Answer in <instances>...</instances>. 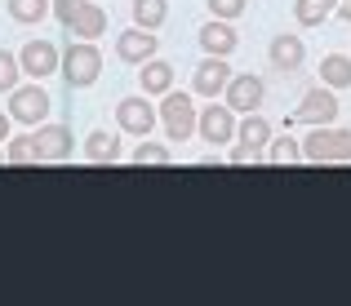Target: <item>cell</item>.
Segmentation results:
<instances>
[{
	"mask_svg": "<svg viewBox=\"0 0 351 306\" xmlns=\"http://www.w3.org/2000/svg\"><path fill=\"white\" fill-rule=\"evenodd\" d=\"M302 160H311V164H351V129L311 125V133L302 138Z\"/></svg>",
	"mask_w": 351,
	"mask_h": 306,
	"instance_id": "6da1fadb",
	"label": "cell"
},
{
	"mask_svg": "<svg viewBox=\"0 0 351 306\" xmlns=\"http://www.w3.org/2000/svg\"><path fill=\"white\" fill-rule=\"evenodd\" d=\"M62 76H67V89H89L103 76V53L94 49V40H80L62 53Z\"/></svg>",
	"mask_w": 351,
	"mask_h": 306,
	"instance_id": "7a4b0ae2",
	"label": "cell"
},
{
	"mask_svg": "<svg viewBox=\"0 0 351 306\" xmlns=\"http://www.w3.org/2000/svg\"><path fill=\"white\" fill-rule=\"evenodd\" d=\"M160 125H165V133H169V142H187L191 133H196V107H191V98L187 94H160Z\"/></svg>",
	"mask_w": 351,
	"mask_h": 306,
	"instance_id": "3957f363",
	"label": "cell"
},
{
	"mask_svg": "<svg viewBox=\"0 0 351 306\" xmlns=\"http://www.w3.org/2000/svg\"><path fill=\"white\" fill-rule=\"evenodd\" d=\"M49 107H53V98L40 85H23L9 94V120H18V125H40L49 116Z\"/></svg>",
	"mask_w": 351,
	"mask_h": 306,
	"instance_id": "277c9868",
	"label": "cell"
},
{
	"mask_svg": "<svg viewBox=\"0 0 351 306\" xmlns=\"http://www.w3.org/2000/svg\"><path fill=\"white\" fill-rule=\"evenodd\" d=\"M223 98H227V107H232V111H240V116H249V111H258V107H263V98H267V85H263V76H254V71H240V76H232V80H227Z\"/></svg>",
	"mask_w": 351,
	"mask_h": 306,
	"instance_id": "5b68a950",
	"label": "cell"
},
{
	"mask_svg": "<svg viewBox=\"0 0 351 306\" xmlns=\"http://www.w3.org/2000/svg\"><path fill=\"white\" fill-rule=\"evenodd\" d=\"M116 120H120V129H125V133L147 138V133L156 129V120H160V111H156L147 98H125V102L116 107Z\"/></svg>",
	"mask_w": 351,
	"mask_h": 306,
	"instance_id": "8992f818",
	"label": "cell"
},
{
	"mask_svg": "<svg viewBox=\"0 0 351 306\" xmlns=\"http://www.w3.org/2000/svg\"><path fill=\"white\" fill-rule=\"evenodd\" d=\"M18 67H23V76L45 80V76L58 71V49H53L49 40H27L23 53H18Z\"/></svg>",
	"mask_w": 351,
	"mask_h": 306,
	"instance_id": "52a82bcc",
	"label": "cell"
},
{
	"mask_svg": "<svg viewBox=\"0 0 351 306\" xmlns=\"http://www.w3.org/2000/svg\"><path fill=\"white\" fill-rule=\"evenodd\" d=\"M196 129H200L205 142L223 146V142H232V138H236V111L232 107H205L196 116Z\"/></svg>",
	"mask_w": 351,
	"mask_h": 306,
	"instance_id": "ba28073f",
	"label": "cell"
},
{
	"mask_svg": "<svg viewBox=\"0 0 351 306\" xmlns=\"http://www.w3.org/2000/svg\"><path fill=\"white\" fill-rule=\"evenodd\" d=\"M116 58L143 67L147 58H156V36L147 31V27H129V31H120L116 36Z\"/></svg>",
	"mask_w": 351,
	"mask_h": 306,
	"instance_id": "9c48e42d",
	"label": "cell"
},
{
	"mask_svg": "<svg viewBox=\"0 0 351 306\" xmlns=\"http://www.w3.org/2000/svg\"><path fill=\"white\" fill-rule=\"evenodd\" d=\"M334 116H338V98H334V89H307L302 94V107H298V120L302 125H334Z\"/></svg>",
	"mask_w": 351,
	"mask_h": 306,
	"instance_id": "30bf717a",
	"label": "cell"
},
{
	"mask_svg": "<svg viewBox=\"0 0 351 306\" xmlns=\"http://www.w3.org/2000/svg\"><path fill=\"white\" fill-rule=\"evenodd\" d=\"M36 138V151H40V164H58L71 155V129L67 125H45Z\"/></svg>",
	"mask_w": 351,
	"mask_h": 306,
	"instance_id": "8fae6325",
	"label": "cell"
},
{
	"mask_svg": "<svg viewBox=\"0 0 351 306\" xmlns=\"http://www.w3.org/2000/svg\"><path fill=\"white\" fill-rule=\"evenodd\" d=\"M227 80H232V67H227L223 58H214V53H209V58L196 67V94L218 98V94L227 89Z\"/></svg>",
	"mask_w": 351,
	"mask_h": 306,
	"instance_id": "7c38bea8",
	"label": "cell"
},
{
	"mask_svg": "<svg viewBox=\"0 0 351 306\" xmlns=\"http://www.w3.org/2000/svg\"><path fill=\"white\" fill-rule=\"evenodd\" d=\"M67 31L80 36V40H94V36H103V31H107V9L94 5V0H85V5L76 9V18L67 23Z\"/></svg>",
	"mask_w": 351,
	"mask_h": 306,
	"instance_id": "4fadbf2b",
	"label": "cell"
},
{
	"mask_svg": "<svg viewBox=\"0 0 351 306\" xmlns=\"http://www.w3.org/2000/svg\"><path fill=\"white\" fill-rule=\"evenodd\" d=\"M267 58H271L276 71H298L302 58H307V49H302V36H276L271 49H267Z\"/></svg>",
	"mask_w": 351,
	"mask_h": 306,
	"instance_id": "5bb4252c",
	"label": "cell"
},
{
	"mask_svg": "<svg viewBox=\"0 0 351 306\" xmlns=\"http://www.w3.org/2000/svg\"><path fill=\"white\" fill-rule=\"evenodd\" d=\"M200 44H205V53H214V58H227V53L240 44V36L223 23V18H214V23L200 27Z\"/></svg>",
	"mask_w": 351,
	"mask_h": 306,
	"instance_id": "9a60e30c",
	"label": "cell"
},
{
	"mask_svg": "<svg viewBox=\"0 0 351 306\" xmlns=\"http://www.w3.org/2000/svg\"><path fill=\"white\" fill-rule=\"evenodd\" d=\"M138 80H143V94H169L173 89V67L160 58H147L143 71H138Z\"/></svg>",
	"mask_w": 351,
	"mask_h": 306,
	"instance_id": "2e32d148",
	"label": "cell"
},
{
	"mask_svg": "<svg viewBox=\"0 0 351 306\" xmlns=\"http://www.w3.org/2000/svg\"><path fill=\"white\" fill-rule=\"evenodd\" d=\"M236 138H240L245 146H254V151H263V146L271 142V120H267V116H258V111H249V116H245V125L236 129Z\"/></svg>",
	"mask_w": 351,
	"mask_h": 306,
	"instance_id": "e0dca14e",
	"label": "cell"
},
{
	"mask_svg": "<svg viewBox=\"0 0 351 306\" xmlns=\"http://www.w3.org/2000/svg\"><path fill=\"white\" fill-rule=\"evenodd\" d=\"M165 18H169V0H134V27L156 31L165 27Z\"/></svg>",
	"mask_w": 351,
	"mask_h": 306,
	"instance_id": "ac0fdd59",
	"label": "cell"
},
{
	"mask_svg": "<svg viewBox=\"0 0 351 306\" xmlns=\"http://www.w3.org/2000/svg\"><path fill=\"white\" fill-rule=\"evenodd\" d=\"M320 80H325L329 89H347L351 85V58L347 53H329V58L320 62Z\"/></svg>",
	"mask_w": 351,
	"mask_h": 306,
	"instance_id": "d6986e66",
	"label": "cell"
},
{
	"mask_svg": "<svg viewBox=\"0 0 351 306\" xmlns=\"http://www.w3.org/2000/svg\"><path fill=\"white\" fill-rule=\"evenodd\" d=\"M85 155L94 164H112L116 155H120V142H116V133H103V129H98V133H89V142H85Z\"/></svg>",
	"mask_w": 351,
	"mask_h": 306,
	"instance_id": "ffe728a7",
	"label": "cell"
},
{
	"mask_svg": "<svg viewBox=\"0 0 351 306\" xmlns=\"http://www.w3.org/2000/svg\"><path fill=\"white\" fill-rule=\"evenodd\" d=\"M329 14H334V0H298V5H293V18H298L302 27H320Z\"/></svg>",
	"mask_w": 351,
	"mask_h": 306,
	"instance_id": "44dd1931",
	"label": "cell"
},
{
	"mask_svg": "<svg viewBox=\"0 0 351 306\" xmlns=\"http://www.w3.org/2000/svg\"><path fill=\"white\" fill-rule=\"evenodd\" d=\"M45 14H49V0H9V18H14V23L36 27Z\"/></svg>",
	"mask_w": 351,
	"mask_h": 306,
	"instance_id": "7402d4cb",
	"label": "cell"
},
{
	"mask_svg": "<svg viewBox=\"0 0 351 306\" xmlns=\"http://www.w3.org/2000/svg\"><path fill=\"white\" fill-rule=\"evenodd\" d=\"M9 164H40V151H36V138H14L5 151Z\"/></svg>",
	"mask_w": 351,
	"mask_h": 306,
	"instance_id": "603a6c76",
	"label": "cell"
},
{
	"mask_svg": "<svg viewBox=\"0 0 351 306\" xmlns=\"http://www.w3.org/2000/svg\"><path fill=\"white\" fill-rule=\"evenodd\" d=\"M18 76H23L18 58H14V53H5V49H0V94H14V89H18Z\"/></svg>",
	"mask_w": 351,
	"mask_h": 306,
	"instance_id": "cb8c5ba5",
	"label": "cell"
},
{
	"mask_svg": "<svg viewBox=\"0 0 351 306\" xmlns=\"http://www.w3.org/2000/svg\"><path fill=\"white\" fill-rule=\"evenodd\" d=\"M267 160H271V164H293V160H302V146L293 142V138H280V142H271Z\"/></svg>",
	"mask_w": 351,
	"mask_h": 306,
	"instance_id": "d4e9b609",
	"label": "cell"
},
{
	"mask_svg": "<svg viewBox=\"0 0 351 306\" xmlns=\"http://www.w3.org/2000/svg\"><path fill=\"white\" fill-rule=\"evenodd\" d=\"M173 155L165 151V146H156V142H138L134 146V164H169Z\"/></svg>",
	"mask_w": 351,
	"mask_h": 306,
	"instance_id": "484cf974",
	"label": "cell"
},
{
	"mask_svg": "<svg viewBox=\"0 0 351 306\" xmlns=\"http://www.w3.org/2000/svg\"><path fill=\"white\" fill-rule=\"evenodd\" d=\"M249 0H209V9H214V18H223V23H232V18L245 14Z\"/></svg>",
	"mask_w": 351,
	"mask_h": 306,
	"instance_id": "4316f807",
	"label": "cell"
},
{
	"mask_svg": "<svg viewBox=\"0 0 351 306\" xmlns=\"http://www.w3.org/2000/svg\"><path fill=\"white\" fill-rule=\"evenodd\" d=\"M80 5H85V0H53V18L67 27L71 18H76V9H80Z\"/></svg>",
	"mask_w": 351,
	"mask_h": 306,
	"instance_id": "83f0119b",
	"label": "cell"
},
{
	"mask_svg": "<svg viewBox=\"0 0 351 306\" xmlns=\"http://www.w3.org/2000/svg\"><path fill=\"white\" fill-rule=\"evenodd\" d=\"M254 160H258V151H254V146H245V142L232 151V164H254Z\"/></svg>",
	"mask_w": 351,
	"mask_h": 306,
	"instance_id": "f1b7e54d",
	"label": "cell"
},
{
	"mask_svg": "<svg viewBox=\"0 0 351 306\" xmlns=\"http://www.w3.org/2000/svg\"><path fill=\"white\" fill-rule=\"evenodd\" d=\"M0 142H9V116L0 111Z\"/></svg>",
	"mask_w": 351,
	"mask_h": 306,
	"instance_id": "f546056e",
	"label": "cell"
},
{
	"mask_svg": "<svg viewBox=\"0 0 351 306\" xmlns=\"http://www.w3.org/2000/svg\"><path fill=\"white\" fill-rule=\"evenodd\" d=\"M338 18H347V23H351V0H343V5H338Z\"/></svg>",
	"mask_w": 351,
	"mask_h": 306,
	"instance_id": "4dcf8cb0",
	"label": "cell"
}]
</instances>
